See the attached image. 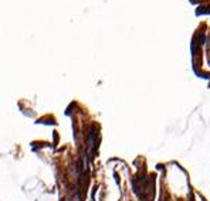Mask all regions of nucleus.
<instances>
[{
  "mask_svg": "<svg viewBox=\"0 0 210 201\" xmlns=\"http://www.w3.org/2000/svg\"><path fill=\"white\" fill-rule=\"evenodd\" d=\"M95 143H97V129H95V126H91L90 132H88V137H87V152L90 156L94 154Z\"/></svg>",
  "mask_w": 210,
  "mask_h": 201,
  "instance_id": "1",
  "label": "nucleus"
},
{
  "mask_svg": "<svg viewBox=\"0 0 210 201\" xmlns=\"http://www.w3.org/2000/svg\"><path fill=\"white\" fill-rule=\"evenodd\" d=\"M64 201H67V200H64Z\"/></svg>",
  "mask_w": 210,
  "mask_h": 201,
  "instance_id": "2",
  "label": "nucleus"
}]
</instances>
